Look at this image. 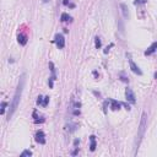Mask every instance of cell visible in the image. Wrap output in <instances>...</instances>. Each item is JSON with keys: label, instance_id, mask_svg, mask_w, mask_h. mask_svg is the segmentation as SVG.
I'll return each instance as SVG.
<instances>
[{"label": "cell", "instance_id": "obj_1", "mask_svg": "<svg viewBox=\"0 0 157 157\" xmlns=\"http://www.w3.org/2000/svg\"><path fill=\"white\" fill-rule=\"evenodd\" d=\"M25 74L24 75H21V77L19 80V86H17V89L15 91V95H14V98H13V102H11L10 104V108H9V113H8V120H10L11 118H13V115L14 113L16 112V109L17 107H19V104H20V100H21V96H22V91H24V87H25Z\"/></svg>", "mask_w": 157, "mask_h": 157}, {"label": "cell", "instance_id": "obj_2", "mask_svg": "<svg viewBox=\"0 0 157 157\" xmlns=\"http://www.w3.org/2000/svg\"><path fill=\"white\" fill-rule=\"evenodd\" d=\"M146 128H147V114L146 113H142L141 115V120H140V125H139V130H137V136H136V142H135V149L136 151L139 150V146L142 141V139L145 136V131H146ZM135 151V154H136Z\"/></svg>", "mask_w": 157, "mask_h": 157}, {"label": "cell", "instance_id": "obj_3", "mask_svg": "<svg viewBox=\"0 0 157 157\" xmlns=\"http://www.w3.org/2000/svg\"><path fill=\"white\" fill-rule=\"evenodd\" d=\"M54 43L57 44V47L59 49H63L64 47H65V39H64V36L60 33H58L55 36V39H54Z\"/></svg>", "mask_w": 157, "mask_h": 157}, {"label": "cell", "instance_id": "obj_4", "mask_svg": "<svg viewBox=\"0 0 157 157\" xmlns=\"http://www.w3.org/2000/svg\"><path fill=\"white\" fill-rule=\"evenodd\" d=\"M125 97H126V101H129L131 104H134L136 102V98H135V95H134V92H133V90L131 89H128L125 90Z\"/></svg>", "mask_w": 157, "mask_h": 157}, {"label": "cell", "instance_id": "obj_5", "mask_svg": "<svg viewBox=\"0 0 157 157\" xmlns=\"http://www.w3.org/2000/svg\"><path fill=\"white\" fill-rule=\"evenodd\" d=\"M129 65H130V69H131V71L134 74H136V75H142V71L140 70V68H139L135 63H134V60L131 59V58H129Z\"/></svg>", "mask_w": 157, "mask_h": 157}, {"label": "cell", "instance_id": "obj_6", "mask_svg": "<svg viewBox=\"0 0 157 157\" xmlns=\"http://www.w3.org/2000/svg\"><path fill=\"white\" fill-rule=\"evenodd\" d=\"M37 103L39 104V106H42V107H47L48 103H49V97L48 96H45V97L39 96L38 100H37Z\"/></svg>", "mask_w": 157, "mask_h": 157}, {"label": "cell", "instance_id": "obj_7", "mask_svg": "<svg viewBox=\"0 0 157 157\" xmlns=\"http://www.w3.org/2000/svg\"><path fill=\"white\" fill-rule=\"evenodd\" d=\"M36 141H37L38 144H40V145L45 144V139H44V133H43L42 130L37 131V134H36Z\"/></svg>", "mask_w": 157, "mask_h": 157}, {"label": "cell", "instance_id": "obj_8", "mask_svg": "<svg viewBox=\"0 0 157 157\" xmlns=\"http://www.w3.org/2000/svg\"><path fill=\"white\" fill-rule=\"evenodd\" d=\"M156 50H157V42H154V43L147 48V50H145V55H151V54H154Z\"/></svg>", "mask_w": 157, "mask_h": 157}, {"label": "cell", "instance_id": "obj_9", "mask_svg": "<svg viewBox=\"0 0 157 157\" xmlns=\"http://www.w3.org/2000/svg\"><path fill=\"white\" fill-rule=\"evenodd\" d=\"M109 102H110V108H112V110L120 109V107H121V103L120 102L115 101V100H109Z\"/></svg>", "mask_w": 157, "mask_h": 157}, {"label": "cell", "instance_id": "obj_10", "mask_svg": "<svg viewBox=\"0 0 157 157\" xmlns=\"http://www.w3.org/2000/svg\"><path fill=\"white\" fill-rule=\"evenodd\" d=\"M17 42H19L21 45H25L27 43V36H26V34L20 33L19 36H17Z\"/></svg>", "mask_w": 157, "mask_h": 157}, {"label": "cell", "instance_id": "obj_11", "mask_svg": "<svg viewBox=\"0 0 157 157\" xmlns=\"http://www.w3.org/2000/svg\"><path fill=\"white\" fill-rule=\"evenodd\" d=\"M120 9H121L123 17H124V19H128V17H129V10H128V6L125 4H120Z\"/></svg>", "mask_w": 157, "mask_h": 157}, {"label": "cell", "instance_id": "obj_12", "mask_svg": "<svg viewBox=\"0 0 157 157\" xmlns=\"http://www.w3.org/2000/svg\"><path fill=\"white\" fill-rule=\"evenodd\" d=\"M90 150L91 151H95L96 150V136L95 135H91L90 136Z\"/></svg>", "mask_w": 157, "mask_h": 157}, {"label": "cell", "instance_id": "obj_13", "mask_svg": "<svg viewBox=\"0 0 157 157\" xmlns=\"http://www.w3.org/2000/svg\"><path fill=\"white\" fill-rule=\"evenodd\" d=\"M60 20H61L63 22L71 21V16L69 15V14H66V13H63V14H61V16H60Z\"/></svg>", "mask_w": 157, "mask_h": 157}, {"label": "cell", "instance_id": "obj_14", "mask_svg": "<svg viewBox=\"0 0 157 157\" xmlns=\"http://www.w3.org/2000/svg\"><path fill=\"white\" fill-rule=\"evenodd\" d=\"M20 156H21V157H26V156H32V152H31L30 150H25L24 152H22V154H21Z\"/></svg>", "mask_w": 157, "mask_h": 157}, {"label": "cell", "instance_id": "obj_15", "mask_svg": "<svg viewBox=\"0 0 157 157\" xmlns=\"http://www.w3.org/2000/svg\"><path fill=\"white\" fill-rule=\"evenodd\" d=\"M146 3H147V0H135V1H134L135 5H142V4H146Z\"/></svg>", "mask_w": 157, "mask_h": 157}, {"label": "cell", "instance_id": "obj_16", "mask_svg": "<svg viewBox=\"0 0 157 157\" xmlns=\"http://www.w3.org/2000/svg\"><path fill=\"white\" fill-rule=\"evenodd\" d=\"M6 106H8V103L6 102H1V114H4L5 113V109H6Z\"/></svg>", "mask_w": 157, "mask_h": 157}, {"label": "cell", "instance_id": "obj_17", "mask_svg": "<svg viewBox=\"0 0 157 157\" xmlns=\"http://www.w3.org/2000/svg\"><path fill=\"white\" fill-rule=\"evenodd\" d=\"M101 47V39L100 38H96V48H100Z\"/></svg>", "mask_w": 157, "mask_h": 157}, {"label": "cell", "instance_id": "obj_18", "mask_svg": "<svg viewBox=\"0 0 157 157\" xmlns=\"http://www.w3.org/2000/svg\"><path fill=\"white\" fill-rule=\"evenodd\" d=\"M80 144V140H79V139H76V140H75L74 141V145H75V146H77V145Z\"/></svg>", "mask_w": 157, "mask_h": 157}, {"label": "cell", "instance_id": "obj_19", "mask_svg": "<svg viewBox=\"0 0 157 157\" xmlns=\"http://www.w3.org/2000/svg\"><path fill=\"white\" fill-rule=\"evenodd\" d=\"M74 114L75 115H79L80 114V110H74Z\"/></svg>", "mask_w": 157, "mask_h": 157}, {"label": "cell", "instance_id": "obj_20", "mask_svg": "<svg viewBox=\"0 0 157 157\" xmlns=\"http://www.w3.org/2000/svg\"><path fill=\"white\" fill-rule=\"evenodd\" d=\"M64 4H65V5H68V4H69V1H68V0H64Z\"/></svg>", "mask_w": 157, "mask_h": 157}, {"label": "cell", "instance_id": "obj_21", "mask_svg": "<svg viewBox=\"0 0 157 157\" xmlns=\"http://www.w3.org/2000/svg\"><path fill=\"white\" fill-rule=\"evenodd\" d=\"M48 1H50V0H43V3H48Z\"/></svg>", "mask_w": 157, "mask_h": 157}]
</instances>
